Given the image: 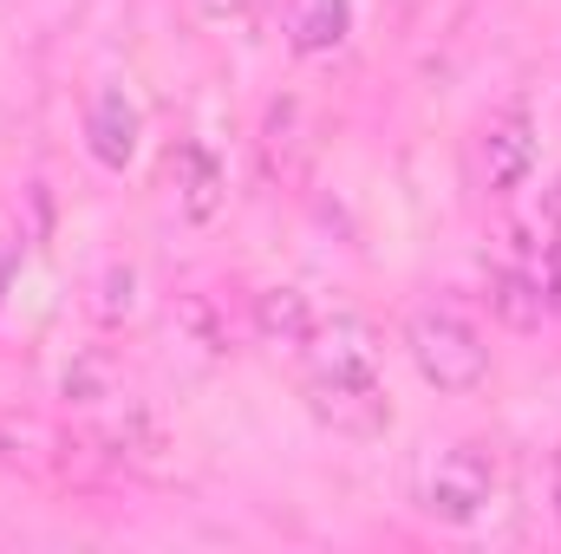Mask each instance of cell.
<instances>
[{
	"instance_id": "1",
	"label": "cell",
	"mask_w": 561,
	"mask_h": 554,
	"mask_svg": "<svg viewBox=\"0 0 561 554\" xmlns=\"http://www.w3.org/2000/svg\"><path fill=\"white\" fill-rule=\"evenodd\" d=\"M405 353L424 372V385H437V392H477L483 372H490L483 333L463 313H450V307H419L405 320Z\"/></svg>"
},
{
	"instance_id": "11",
	"label": "cell",
	"mask_w": 561,
	"mask_h": 554,
	"mask_svg": "<svg viewBox=\"0 0 561 554\" xmlns=\"http://www.w3.org/2000/svg\"><path fill=\"white\" fill-rule=\"evenodd\" d=\"M138 313V268L131 262H112L105 275L92 280V320L99 326H125Z\"/></svg>"
},
{
	"instance_id": "8",
	"label": "cell",
	"mask_w": 561,
	"mask_h": 554,
	"mask_svg": "<svg viewBox=\"0 0 561 554\" xmlns=\"http://www.w3.org/2000/svg\"><path fill=\"white\" fill-rule=\"evenodd\" d=\"M255 333L275 346V353H307V339H313V326H320V313H313V300L300 293V287H262L255 293Z\"/></svg>"
},
{
	"instance_id": "4",
	"label": "cell",
	"mask_w": 561,
	"mask_h": 554,
	"mask_svg": "<svg viewBox=\"0 0 561 554\" xmlns=\"http://www.w3.org/2000/svg\"><path fill=\"white\" fill-rule=\"evenodd\" d=\"M529 170H536V125L523 105H510L477 131V176L490 196H516L529 183Z\"/></svg>"
},
{
	"instance_id": "10",
	"label": "cell",
	"mask_w": 561,
	"mask_h": 554,
	"mask_svg": "<svg viewBox=\"0 0 561 554\" xmlns=\"http://www.w3.org/2000/svg\"><path fill=\"white\" fill-rule=\"evenodd\" d=\"M490 307H496V320L516 326V333H536V326L556 313L549 280L536 275V268H496V275H490Z\"/></svg>"
},
{
	"instance_id": "5",
	"label": "cell",
	"mask_w": 561,
	"mask_h": 554,
	"mask_svg": "<svg viewBox=\"0 0 561 554\" xmlns=\"http://www.w3.org/2000/svg\"><path fill=\"white\" fill-rule=\"evenodd\" d=\"M307 372H346V379H373L379 372V333L359 313H333L313 326L307 339Z\"/></svg>"
},
{
	"instance_id": "6",
	"label": "cell",
	"mask_w": 561,
	"mask_h": 554,
	"mask_svg": "<svg viewBox=\"0 0 561 554\" xmlns=\"http://www.w3.org/2000/svg\"><path fill=\"white\" fill-rule=\"evenodd\" d=\"M163 176H170V196H176L183 222H209V216L222 209V196H229V176H222L216 150L196 143V138H183L163 157Z\"/></svg>"
},
{
	"instance_id": "14",
	"label": "cell",
	"mask_w": 561,
	"mask_h": 554,
	"mask_svg": "<svg viewBox=\"0 0 561 554\" xmlns=\"http://www.w3.org/2000/svg\"><path fill=\"white\" fill-rule=\"evenodd\" d=\"M556 516H561V470H556Z\"/></svg>"
},
{
	"instance_id": "3",
	"label": "cell",
	"mask_w": 561,
	"mask_h": 554,
	"mask_svg": "<svg viewBox=\"0 0 561 554\" xmlns=\"http://www.w3.org/2000/svg\"><path fill=\"white\" fill-rule=\"evenodd\" d=\"M307 412L320 417L333 437H359V443H373V437H386V424H392V399H386L379 372H373V379L307 372Z\"/></svg>"
},
{
	"instance_id": "2",
	"label": "cell",
	"mask_w": 561,
	"mask_h": 554,
	"mask_svg": "<svg viewBox=\"0 0 561 554\" xmlns=\"http://www.w3.org/2000/svg\"><path fill=\"white\" fill-rule=\"evenodd\" d=\"M496 503V457L490 443H444L419 470V509L444 529H470Z\"/></svg>"
},
{
	"instance_id": "9",
	"label": "cell",
	"mask_w": 561,
	"mask_h": 554,
	"mask_svg": "<svg viewBox=\"0 0 561 554\" xmlns=\"http://www.w3.org/2000/svg\"><path fill=\"white\" fill-rule=\"evenodd\" d=\"M353 33V0H287V46L300 59L340 53Z\"/></svg>"
},
{
	"instance_id": "7",
	"label": "cell",
	"mask_w": 561,
	"mask_h": 554,
	"mask_svg": "<svg viewBox=\"0 0 561 554\" xmlns=\"http://www.w3.org/2000/svg\"><path fill=\"white\" fill-rule=\"evenodd\" d=\"M138 138H144V118L131 105L125 85H99L92 105H85V150L105 163V170H125L138 157Z\"/></svg>"
},
{
	"instance_id": "13",
	"label": "cell",
	"mask_w": 561,
	"mask_h": 554,
	"mask_svg": "<svg viewBox=\"0 0 561 554\" xmlns=\"http://www.w3.org/2000/svg\"><path fill=\"white\" fill-rule=\"evenodd\" d=\"M196 7H203L209 20H242V13H249L255 0H196Z\"/></svg>"
},
{
	"instance_id": "12",
	"label": "cell",
	"mask_w": 561,
	"mask_h": 554,
	"mask_svg": "<svg viewBox=\"0 0 561 554\" xmlns=\"http://www.w3.org/2000/svg\"><path fill=\"white\" fill-rule=\"evenodd\" d=\"M66 399H79V405H105V399H118V392H112V359H105V353L72 359V366H66Z\"/></svg>"
}]
</instances>
